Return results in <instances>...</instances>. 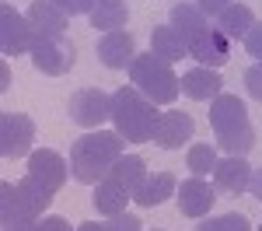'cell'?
<instances>
[{
    "instance_id": "1",
    "label": "cell",
    "mask_w": 262,
    "mask_h": 231,
    "mask_svg": "<svg viewBox=\"0 0 262 231\" xmlns=\"http://www.w3.org/2000/svg\"><path fill=\"white\" fill-rule=\"evenodd\" d=\"M119 158H122V133H108V130L84 133L70 144V175L84 186H98L101 179H108V172Z\"/></svg>"
},
{
    "instance_id": "2",
    "label": "cell",
    "mask_w": 262,
    "mask_h": 231,
    "mask_svg": "<svg viewBox=\"0 0 262 231\" xmlns=\"http://www.w3.org/2000/svg\"><path fill=\"white\" fill-rule=\"evenodd\" d=\"M210 126L217 147H224L231 158H245L255 147V130L248 123V109L238 95H217L210 102Z\"/></svg>"
},
{
    "instance_id": "3",
    "label": "cell",
    "mask_w": 262,
    "mask_h": 231,
    "mask_svg": "<svg viewBox=\"0 0 262 231\" xmlns=\"http://www.w3.org/2000/svg\"><path fill=\"white\" fill-rule=\"evenodd\" d=\"M158 119H161V112L137 88H119L112 95V123H116V133H122V140H129V144L154 140Z\"/></svg>"
},
{
    "instance_id": "4",
    "label": "cell",
    "mask_w": 262,
    "mask_h": 231,
    "mask_svg": "<svg viewBox=\"0 0 262 231\" xmlns=\"http://www.w3.org/2000/svg\"><path fill=\"white\" fill-rule=\"evenodd\" d=\"M67 172L70 168L63 161V154L42 147V151H35L28 158V172H25V179L18 182V189L25 193V200L42 214V210L53 203V196L60 193V186L67 182Z\"/></svg>"
},
{
    "instance_id": "5",
    "label": "cell",
    "mask_w": 262,
    "mask_h": 231,
    "mask_svg": "<svg viewBox=\"0 0 262 231\" xmlns=\"http://www.w3.org/2000/svg\"><path fill=\"white\" fill-rule=\"evenodd\" d=\"M129 81L154 105H171L182 91V77H175L171 63L161 60L158 53H140L137 60L129 63Z\"/></svg>"
},
{
    "instance_id": "6",
    "label": "cell",
    "mask_w": 262,
    "mask_h": 231,
    "mask_svg": "<svg viewBox=\"0 0 262 231\" xmlns=\"http://www.w3.org/2000/svg\"><path fill=\"white\" fill-rule=\"evenodd\" d=\"M28 53H32L35 70L46 74V77L67 74L74 67V56H77L74 42L67 39V35H53V32H32V49Z\"/></svg>"
},
{
    "instance_id": "7",
    "label": "cell",
    "mask_w": 262,
    "mask_h": 231,
    "mask_svg": "<svg viewBox=\"0 0 262 231\" xmlns=\"http://www.w3.org/2000/svg\"><path fill=\"white\" fill-rule=\"evenodd\" d=\"M185 46H189V56L192 60H200V67H210V70H217L227 63V35L217 32V28H210V21H203V25H192V28H185L179 32Z\"/></svg>"
},
{
    "instance_id": "8",
    "label": "cell",
    "mask_w": 262,
    "mask_h": 231,
    "mask_svg": "<svg viewBox=\"0 0 262 231\" xmlns=\"http://www.w3.org/2000/svg\"><path fill=\"white\" fill-rule=\"evenodd\" d=\"M39 210L25 200L18 182H0V228L4 231H39Z\"/></svg>"
},
{
    "instance_id": "9",
    "label": "cell",
    "mask_w": 262,
    "mask_h": 231,
    "mask_svg": "<svg viewBox=\"0 0 262 231\" xmlns=\"http://www.w3.org/2000/svg\"><path fill=\"white\" fill-rule=\"evenodd\" d=\"M70 119L84 130H98L105 119H112V95H105L98 88H81V91H74L70 95Z\"/></svg>"
},
{
    "instance_id": "10",
    "label": "cell",
    "mask_w": 262,
    "mask_h": 231,
    "mask_svg": "<svg viewBox=\"0 0 262 231\" xmlns=\"http://www.w3.org/2000/svg\"><path fill=\"white\" fill-rule=\"evenodd\" d=\"M35 140V123L25 112H4L0 116V154L4 158H25Z\"/></svg>"
},
{
    "instance_id": "11",
    "label": "cell",
    "mask_w": 262,
    "mask_h": 231,
    "mask_svg": "<svg viewBox=\"0 0 262 231\" xmlns=\"http://www.w3.org/2000/svg\"><path fill=\"white\" fill-rule=\"evenodd\" d=\"M0 49L4 56H21L32 49V25L11 4H0Z\"/></svg>"
},
{
    "instance_id": "12",
    "label": "cell",
    "mask_w": 262,
    "mask_h": 231,
    "mask_svg": "<svg viewBox=\"0 0 262 231\" xmlns=\"http://www.w3.org/2000/svg\"><path fill=\"white\" fill-rule=\"evenodd\" d=\"M192 133H196L192 116H189V112H182V109H168V112H161V119H158L154 144L164 147V151H175V147L189 144V140H192Z\"/></svg>"
},
{
    "instance_id": "13",
    "label": "cell",
    "mask_w": 262,
    "mask_h": 231,
    "mask_svg": "<svg viewBox=\"0 0 262 231\" xmlns=\"http://www.w3.org/2000/svg\"><path fill=\"white\" fill-rule=\"evenodd\" d=\"M179 210L185 214V217H206L210 214V207H213V196H217V189L210 186L206 179H185V182H179Z\"/></svg>"
},
{
    "instance_id": "14",
    "label": "cell",
    "mask_w": 262,
    "mask_h": 231,
    "mask_svg": "<svg viewBox=\"0 0 262 231\" xmlns=\"http://www.w3.org/2000/svg\"><path fill=\"white\" fill-rule=\"evenodd\" d=\"M98 60L108 67V70H129V63L137 60V53H133V35L129 32H105L98 39Z\"/></svg>"
},
{
    "instance_id": "15",
    "label": "cell",
    "mask_w": 262,
    "mask_h": 231,
    "mask_svg": "<svg viewBox=\"0 0 262 231\" xmlns=\"http://www.w3.org/2000/svg\"><path fill=\"white\" fill-rule=\"evenodd\" d=\"M248 182H252V165L245 161V158H224V161H217V168H213V189L217 193H245L248 189Z\"/></svg>"
},
{
    "instance_id": "16",
    "label": "cell",
    "mask_w": 262,
    "mask_h": 231,
    "mask_svg": "<svg viewBox=\"0 0 262 231\" xmlns=\"http://www.w3.org/2000/svg\"><path fill=\"white\" fill-rule=\"evenodd\" d=\"M175 189H179V182H175L171 172H150L140 186L133 189V203H140V207H158V203H164V200L175 196Z\"/></svg>"
},
{
    "instance_id": "17",
    "label": "cell",
    "mask_w": 262,
    "mask_h": 231,
    "mask_svg": "<svg viewBox=\"0 0 262 231\" xmlns=\"http://www.w3.org/2000/svg\"><path fill=\"white\" fill-rule=\"evenodd\" d=\"M221 88H224L221 74L210 70V67H192V70L182 74V91H185L192 102H206V98L213 102V98L221 95Z\"/></svg>"
},
{
    "instance_id": "18",
    "label": "cell",
    "mask_w": 262,
    "mask_h": 231,
    "mask_svg": "<svg viewBox=\"0 0 262 231\" xmlns=\"http://www.w3.org/2000/svg\"><path fill=\"white\" fill-rule=\"evenodd\" d=\"M28 25H32V32H53V35H67L70 28H67V18L70 14H63L56 4H49V0H35V4H28Z\"/></svg>"
},
{
    "instance_id": "19",
    "label": "cell",
    "mask_w": 262,
    "mask_h": 231,
    "mask_svg": "<svg viewBox=\"0 0 262 231\" xmlns=\"http://www.w3.org/2000/svg\"><path fill=\"white\" fill-rule=\"evenodd\" d=\"M150 53H158L161 60L175 63V60H185V56H189V46H185V39L179 35V28L158 25V28L150 32Z\"/></svg>"
},
{
    "instance_id": "20",
    "label": "cell",
    "mask_w": 262,
    "mask_h": 231,
    "mask_svg": "<svg viewBox=\"0 0 262 231\" xmlns=\"http://www.w3.org/2000/svg\"><path fill=\"white\" fill-rule=\"evenodd\" d=\"M88 21L98 32H119L129 21V7H126V0H98L95 11L88 14Z\"/></svg>"
},
{
    "instance_id": "21",
    "label": "cell",
    "mask_w": 262,
    "mask_h": 231,
    "mask_svg": "<svg viewBox=\"0 0 262 231\" xmlns=\"http://www.w3.org/2000/svg\"><path fill=\"white\" fill-rule=\"evenodd\" d=\"M133 200V193L129 189H122L119 182H112V179H101L98 186H95V210L98 214H105V217H116V214H122L126 210V203Z\"/></svg>"
},
{
    "instance_id": "22",
    "label": "cell",
    "mask_w": 262,
    "mask_h": 231,
    "mask_svg": "<svg viewBox=\"0 0 262 231\" xmlns=\"http://www.w3.org/2000/svg\"><path fill=\"white\" fill-rule=\"evenodd\" d=\"M252 25H255V18H252V11H248V4H238V0H234L227 11L217 14V32H224L227 39H245Z\"/></svg>"
},
{
    "instance_id": "23",
    "label": "cell",
    "mask_w": 262,
    "mask_h": 231,
    "mask_svg": "<svg viewBox=\"0 0 262 231\" xmlns=\"http://www.w3.org/2000/svg\"><path fill=\"white\" fill-rule=\"evenodd\" d=\"M108 179H112V182H119L122 189H129V193H133V189H137L143 179H147V165H143L140 154H122L119 161L112 165Z\"/></svg>"
},
{
    "instance_id": "24",
    "label": "cell",
    "mask_w": 262,
    "mask_h": 231,
    "mask_svg": "<svg viewBox=\"0 0 262 231\" xmlns=\"http://www.w3.org/2000/svg\"><path fill=\"white\" fill-rule=\"evenodd\" d=\"M217 161H221L217 158V144H192L189 154H185V165H189V172L196 179H206V172H213Z\"/></svg>"
},
{
    "instance_id": "25",
    "label": "cell",
    "mask_w": 262,
    "mask_h": 231,
    "mask_svg": "<svg viewBox=\"0 0 262 231\" xmlns=\"http://www.w3.org/2000/svg\"><path fill=\"white\" fill-rule=\"evenodd\" d=\"M196 231H252V224H248V217L245 214H224V217H203L200 224H196Z\"/></svg>"
},
{
    "instance_id": "26",
    "label": "cell",
    "mask_w": 262,
    "mask_h": 231,
    "mask_svg": "<svg viewBox=\"0 0 262 231\" xmlns=\"http://www.w3.org/2000/svg\"><path fill=\"white\" fill-rule=\"evenodd\" d=\"M140 217L137 214H129V210H122V214H116V217H108L105 221V231H140Z\"/></svg>"
},
{
    "instance_id": "27",
    "label": "cell",
    "mask_w": 262,
    "mask_h": 231,
    "mask_svg": "<svg viewBox=\"0 0 262 231\" xmlns=\"http://www.w3.org/2000/svg\"><path fill=\"white\" fill-rule=\"evenodd\" d=\"M245 88H248V95H252L255 102H262V60L252 63V67L245 70Z\"/></svg>"
},
{
    "instance_id": "28",
    "label": "cell",
    "mask_w": 262,
    "mask_h": 231,
    "mask_svg": "<svg viewBox=\"0 0 262 231\" xmlns=\"http://www.w3.org/2000/svg\"><path fill=\"white\" fill-rule=\"evenodd\" d=\"M49 4H56L63 14H70V18H74V14H91L98 0H49Z\"/></svg>"
},
{
    "instance_id": "29",
    "label": "cell",
    "mask_w": 262,
    "mask_h": 231,
    "mask_svg": "<svg viewBox=\"0 0 262 231\" xmlns=\"http://www.w3.org/2000/svg\"><path fill=\"white\" fill-rule=\"evenodd\" d=\"M245 49L255 56V60H262V21H255L252 28H248V35H245Z\"/></svg>"
},
{
    "instance_id": "30",
    "label": "cell",
    "mask_w": 262,
    "mask_h": 231,
    "mask_svg": "<svg viewBox=\"0 0 262 231\" xmlns=\"http://www.w3.org/2000/svg\"><path fill=\"white\" fill-rule=\"evenodd\" d=\"M231 4H234V0H196V7H200L206 18H217V14H221V11H227Z\"/></svg>"
},
{
    "instance_id": "31",
    "label": "cell",
    "mask_w": 262,
    "mask_h": 231,
    "mask_svg": "<svg viewBox=\"0 0 262 231\" xmlns=\"http://www.w3.org/2000/svg\"><path fill=\"white\" fill-rule=\"evenodd\" d=\"M39 231H74V224H70L67 217H56V214H53V217H46L39 224Z\"/></svg>"
},
{
    "instance_id": "32",
    "label": "cell",
    "mask_w": 262,
    "mask_h": 231,
    "mask_svg": "<svg viewBox=\"0 0 262 231\" xmlns=\"http://www.w3.org/2000/svg\"><path fill=\"white\" fill-rule=\"evenodd\" d=\"M248 193L262 200V168H252V182H248Z\"/></svg>"
},
{
    "instance_id": "33",
    "label": "cell",
    "mask_w": 262,
    "mask_h": 231,
    "mask_svg": "<svg viewBox=\"0 0 262 231\" xmlns=\"http://www.w3.org/2000/svg\"><path fill=\"white\" fill-rule=\"evenodd\" d=\"M74 231H105V224H98V221H88V224H81V228Z\"/></svg>"
},
{
    "instance_id": "34",
    "label": "cell",
    "mask_w": 262,
    "mask_h": 231,
    "mask_svg": "<svg viewBox=\"0 0 262 231\" xmlns=\"http://www.w3.org/2000/svg\"><path fill=\"white\" fill-rule=\"evenodd\" d=\"M259 231H262V228H259Z\"/></svg>"
}]
</instances>
